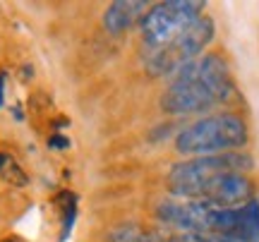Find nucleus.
Wrapping results in <instances>:
<instances>
[{
    "instance_id": "obj_4",
    "label": "nucleus",
    "mask_w": 259,
    "mask_h": 242,
    "mask_svg": "<svg viewBox=\"0 0 259 242\" xmlns=\"http://www.w3.org/2000/svg\"><path fill=\"white\" fill-rule=\"evenodd\" d=\"M252 168V159L247 154L233 151V154H219V156H197V159L180 161L168 173V189L178 199L192 202L199 187L206 185L211 177L223 173H245Z\"/></svg>"
},
{
    "instance_id": "obj_12",
    "label": "nucleus",
    "mask_w": 259,
    "mask_h": 242,
    "mask_svg": "<svg viewBox=\"0 0 259 242\" xmlns=\"http://www.w3.org/2000/svg\"><path fill=\"white\" fill-rule=\"evenodd\" d=\"M0 177L10 182V185H17V187H24L29 185V175L19 168V163L10 154L5 151H0Z\"/></svg>"
},
{
    "instance_id": "obj_15",
    "label": "nucleus",
    "mask_w": 259,
    "mask_h": 242,
    "mask_svg": "<svg viewBox=\"0 0 259 242\" xmlns=\"http://www.w3.org/2000/svg\"><path fill=\"white\" fill-rule=\"evenodd\" d=\"M5 82H8V75L0 70V108H3V103H5Z\"/></svg>"
},
{
    "instance_id": "obj_16",
    "label": "nucleus",
    "mask_w": 259,
    "mask_h": 242,
    "mask_svg": "<svg viewBox=\"0 0 259 242\" xmlns=\"http://www.w3.org/2000/svg\"><path fill=\"white\" fill-rule=\"evenodd\" d=\"M5 242H17V237H8V240H5Z\"/></svg>"
},
{
    "instance_id": "obj_8",
    "label": "nucleus",
    "mask_w": 259,
    "mask_h": 242,
    "mask_svg": "<svg viewBox=\"0 0 259 242\" xmlns=\"http://www.w3.org/2000/svg\"><path fill=\"white\" fill-rule=\"evenodd\" d=\"M216 235L235 242H259V202L252 199L235 209H221Z\"/></svg>"
},
{
    "instance_id": "obj_2",
    "label": "nucleus",
    "mask_w": 259,
    "mask_h": 242,
    "mask_svg": "<svg viewBox=\"0 0 259 242\" xmlns=\"http://www.w3.org/2000/svg\"><path fill=\"white\" fill-rule=\"evenodd\" d=\"M250 141L247 125L235 113H213L178 132L176 151L190 159L240 151Z\"/></svg>"
},
{
    "instance_id": "obj_1",
    "label": "nucleus",
    "mask_w": 259,
    "mask_h": 242,
    "mask_svg": "<svg viewBox=\"0 0 259 242\" xmlns=\"http://www.w3.org/2000/svg\"><path fill=\"white\" fill-rule=\"evenodd\" d=\"M233 93L235 84L228 63L216 53H206L173 75L161 96V108L168 115H197L231 101Z\"/></svg>"
},
{
    "instance_id": "obj_11",
    "label": "nucleus",
    "mask_w": 259,
    "mask_h": 242,
    "mask_svg": "<svg viewBox=\"0 0 259 242\" xmlns=\"http://www.w3.org/2000/svg\"><path fill=\"white\" fill-rule=\"evenodd\" d=\"M58 206H60V216H63L60 242H65L74 228V218H77V197H74L72 192H60V195H58Z\"/></svg>"
},
{
    "instance_id": "obj_5",
    "label": "nucleus",
    "mask_w": 259,
    "mask_h": 242,
    "mask_svg": "<svg viewBox=\"0 0 259 242\" xmlns=\"http://www.w3.org/2000/svg\"><path fill=\"white\" fill-rule=\"evenodd\" d=\"M202 0H166V3L149 8L147 15L139 22V31H142L147 53L173 41L180 31H185L192 22L202 17Z\"/></svg>"
},
{
    "instance_id": "obj_6",
    "label": "nucleus",
    "mask_w": 259,
    "mask_h": 242,
    "mask_svg": "<svg viewBox=\"0 0 259 242\" xmlns=\"http://www.w3.org/2000/svg\"><path fill=\"white\" fill-rule=\"evenodd\" d=\"M219 211L216 206L206 202H161L156 209L158 221L176 228L178 233H199L213 235L219 223Z\"/></svg>"
},
{
    "instance_id": "obj_3",
    "label": "nucleus",
    "mask_w": 259,
    "mask_h": 242,
    "mask_svg": "<svg viewBox=\"0 0 259 242\" xmlns=\"http://www.w3.org/2000/svg\"><path fill=\"white\" fill-rule=\"evenodd\" d=\"M213 36H216V22L209 15H202L185 31H180L173 41H168L166 46L149 51L147 72L154 77L176 75L178 70L190 65L192 60L202 58V51L211 43Z\"/></svg>"
},
{
    "instance_id": "obj_7",
    "label": "nucleus",
    "mask_w": 259,
    "mask_h": 242,
    "mask_svg": "<svg viewBox=\"0 0 259 242\" xmlns=\"http://www.w3.org/2000/svg\"><path fill=\"white\" fill-rule=\"evenodd\" d=\"M254 199V185L245 173H223L199 187L192 202H206L216 209H235Z\"/></svg>"
},
{
    "instance_id": "obj_10",
    "label": "nucleus",
    "mask_w": 259,
    "mask_h": 242,
    "mask_svg": "<svg viewBox=\"0 0 259 242\" xmlns=\"http://www.w3.org/2000/svg\"><path fill=\"white\" fill-rule=\"evenodd\" d=\"M108 242H161V240H158V235H154L151 230L142 228V225L125 223L108 233Z\"/></svg>"
},
{
    "instance_id": "obj_13",
    "label": "nucleus",
    "mask_w": 259,
    "mask_h": 242,
    "mask_svg": "<svg viewBox=\"0 0 259 242\" xmlns=\"http://www.w3.org/2000/svg\"><path fill=\"white\" fill-rule=\"evenodd\" d=\"M168 242H235L221 235H199V233H176L168 237Z\"/></svg>"
},
{
    "instance_id": "obj_9",
    "label": "nucleus",
    "mask_w": 259,
    "mask_h": 242,
    "mask_svg": "<svg viewBox=\"0 0 259 242\" xmlns=\"http://www.w3.org/2000/svg\"><path fill=\"white\" fill-rule=\"evenodd\" d=\"M147 8L149 5L142 0H115L103 12V27L111 34H122L137 19L142 22V17L147 15Z\"/></svg>"
},
{
    "instance_id": "obj_14",
    "label": "nucleus",
    "mask_w": 259,
    "mask_h": 242,
    "mask_svg": "<svg viewBox=\"0 0 259 242\" xmlns=\"http://www.w3.org/2000/svg\"><path fill=\"white\" fill-rule=\"evenodd\" d=\"M48 144H51V149H67V147H70V139L63 137V134H53V137L48 139Z\"/></svg>"
}]
</instances>
